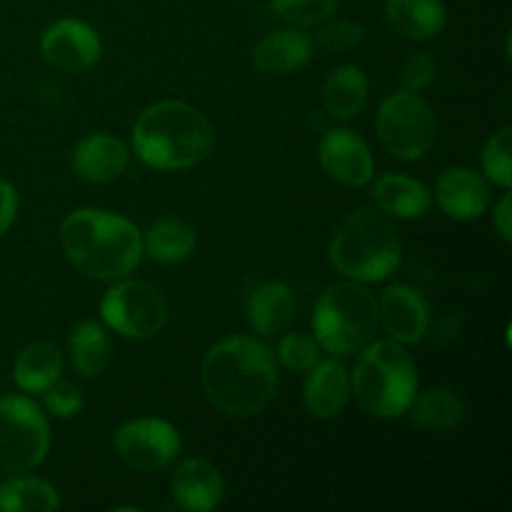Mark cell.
<instances>
[{
	"instance_id": "21",
	"label": "cell",
	"mask_w": 512,
	"mask_h": 512,
	"mask_svg": "<svg viewBox=\"0 0 512 512\" xmlns=\"http://www.w3.org/2000/svg\"><path fill=\"white\" fill-rule=\"evenodd\" d=\"M248 325L260 335H273L288 328L295 318L293 290L285 283H263L245 303Z\"/></svg>"
},
{
	"instance_id": "11",
	"label": "cell",
	"mask_w": 512,
	"mask_h": 512,
	"mask_svg": "<svg viewBox=\"0 0 512 512\" xmlns=\"http://www.w3.org/2000/svg\"><path fill=\"white\" fill-rule=\"evenodd\" d=\"M40 53L45 63L60 73H85L100 60L103 43L88 23L63 18L45 28L40 38Z\"/></svg>"
},
{
	"instance_id": "15",
	"label": "cell",
	"mask_w": 512,
	"mask_h": 512,
	"mask_svg": "<svg viewBox=\"0 0 512 512\" xmlns=\"http://www.w3.org/2000/svg\"><path fill=\"white\" fill-rule=\"evenodd\" d=\"M435 200L453 220H475L488 210L490 188L475 170L448 168L435 183Z\"/></svg>"
},
{
	"instance_id": "7",
	"label": "cell",
	"mask_w": 512,
	"mask_h": 512,
	"mask_svg": "<svg viewBox=\"0 0 512 512\" xmlns=\"http://www.w3.org/2000/svg\"><path fill=\"white\" fill-rule=\"evenodd\" d=\"M50 450V428L43 410L23 395L0 398V475L38 468Z\"/></svg>"
},
{
	"instance_id": "13",
	"label": "cell",
	"mask_w": 512,
	"mask_h": 512,
	"mask_svg": "<svg viewBox=\"0 0 512 512\" xmlns=\"http://www.w3.org/2000/svg\"><path fill=\"white\" fill-rule=\"evenodd\" d=\"M378 325L400 345L420 343L428 333L430 305L420 290L393 285L378 300Z\"/></svg>"
},
{
	"instance_id": "28",
	"label": "cell",
	"mask_w": 512,
	"mask_h": 512,
	"mask_svg": "<svg viewBox=\"0 0 512 512\" xmlns=\"http://www.w3.org/2000/svg\"><path fill=\"white\" fill-rule=\"evenodd\" d=\"M340 0H273V10L278 18L293 28H313L333 18Z\"/></svg>"
},
{
	"instance_id": "24",
	"label": "cell",
	"mask_w": 512,
	"mask_h": 512,
	"mask_svg": "<svg viewBox=\"0 0 512 512\" xmlns=\"http://www.w3.org/2000/svg\"><path fill=\"white\" fill-rule=\"evenodd\" d=\"M63 373V355L50 343H33L18 355L13 368L15 385L23 393H43L45 388L60 380Z\"/></svg>"
},
{
	"instance_id": "20",
	"label": "cell",
	"mask_w": 512,
	"mask_h": 512,
	"mask_svg": "<svg viewBox=\"0 0 512 512\" xmlns=\"http://www.w3.org/2000/svg\"><path fill=\"white\" fill-rule=\"evenodd\" d=\"M373 200L385 215H393L400 220H418L430 210V190L420 180L408 175L390 173L375 180Z\"/></svg>"
},
{
	"instance_id": "35",
	"label": "cell",
	"mask_w": 512,
	"mask_h": 512,
	"mask_svg": "<svg viewBox=\"0 0 512 512\" xmlns=\"http://www.w3.org/2000/svg\"><path fill=\"white\" fill-rule=\"evenodd\" d=\"M493 225L500 233V238H503L505 243H510L512 240V195L510 193H505L503 198H500L498 208H495L493 213Z\"/></svg>"
},
{
	"instance_id": "12",
	"label": "cell",
	"mask_w": 512,
	"mask_h": 512,
	"mask_svg": "<svg viewBox=\"0 0 512 512\" xmlns=\"http://www.w3.org/2000/svg\"><path fill=\"white\" fill-rule=\"evenodd\" d=\"M320 165L330 178L350 188H363L375 175V160L368 143L348 128H333L323 135Z\"/></svg>"
},
{
	"instance_id": "32",
	"label": "cell",
	"mask_w": 512,
	"mask_h": 512,
	"mask_svg": "<svg viewBox=\"0 0 512 512\" xmlns=\"http://www.w3.org/2000/svg\"><path fill=\"white\" fill-rule=\"evenodd\" d=\"M40 395H43V405L45 410H48V415L60 420L75 418L85 405L83 390L75 388L73 383H60V380H55V383L50 385V388H45Z\"/></svg>"
},
{
	"instance_id": "2",
	"label": "cell",
	"mask_w": 512,
	"mask_h": 512,
	"mask_svg": "<svg viewBox=\"0 0 512 512\" xmlns=\"http://www.w3.org/2000/svg\"><path fill=\"white\" fill-rule=\"evenodd\" d=\"M70 263L85 278L115 283L133 273L143 258V235L123 215L108 210H75L60 225Z\"/></svg>"
},
{
	"instance_id": "19",
	"label": "cell",
	"mask_w": 512,
	"mask_h": 512,
	"mask_svg": "<svg viewBox=\"0 0 512 512\" xmlns=\"http://www.w3.org/2000/svg\"><path fill=\"white\" fill-rule=\"evenodd\" d=\"M385 18L398 35L408 40H433L448 23L443 0H388Z\"/></svg>"
},
{
	"instance_id": "29",
	"label": "cell",
	"mask_w": 512,
	"mask_h": 512,
	"mask_svg": "<svg viewBox=\"0 0 512 512\" xmlns=\"http://www.w3.org/2000/svg\"><path fill=\"white\" fill-rule=\"evenodd\" d=\"M512 130L503 128L485 143L483 148V170L488 180L500 188L512 185Z\"/></svg>"
},
{
	"instance_id": "9",
	"label": "cell",
	"mask_w": 512,
	"mask_h": 512,
	"mask_svg": "<svg viewBox=\"0 0 512 512\" xmlns=\"http://www.w3.org/2000/svg\"><path fill=\"white\" fill-rule=\"evenodd\" d=\"M100 318L113 333L128 340L155 338L168 323L163 293L143 280H115L100 300Z\"/></svg>"
},
{
	"instance_id": "30",
	"label": "cell",
	"mask_w": 512,
	"mask_h": 512,
	"mask_svg": "<svg viewBox=\"0 0 512 512\" xmlns=\"http://www.w3.org/2000/svg\"><path fill=\"white\" fill-rule=\"evenodd\" d=\"M278 358L293 373H308L320 360V345L313 335L288 333L278 345Z\"/></svg>"
},
{
	"instance_id": "1",
	"label": "cell",
	"mask_w": 512,
	"mask_h": 512,
	"mask_svg": "<svg viewBox=\"0 0 512 512\" xmlns=\"http://www.w3.org/2000/svg\"><path fill=\"white\" fill-rule=\"evenodd\" d=\"M205 398L230 418L263 413L278 390V363L265 343L230 335L208 350L200 368Z\"/></svg>"
},
{
	"instance_id": "8",
	"label": "cell",
	"mask_w": 512,
	"mask_h": 512,
	"mask_svg": "<svg viewBox=\"0 0 512 512\" xmlns=\"http://www.w3.org/2000/svg\"><path fill=\"white\" fill-rule=\"evenodd\" d=\"M375 128L383 148L398 160H420L435 143L433 108L413 90H398L380 103Z\"/></svg>"
},
{
	"instance_id": "23",
	"label": "cell",
	"mask_w": 512,
	"mask_h": 512,
	"mask_svg": "<svg viewBox=\"0 0 512 512\" xmlns=\"http://www.w3.org/2000/svg\"><path fill=\"white\" fill-rule=\"evenodd\" d=\"M323 100L335 120H353L368 100V78L358 65H340L325 78Z\"/></svg>"
},
{
	"instance_id": "16",
	"label": "cell",
	"mask_w": 512,
	"mask_h": 512,
	"mask_svg": "<svg viewBox=\"0 0 512 512\" xmlns=\"http://www.w3.org/2000/svg\"><path fill=\"white\" fill-rule=\"evenodd\" d=\"M313 373L305 380L303 400L305 408L313 418L333 420L345 410L350 400V375L343 363L338 360H325L315 363Z\"/></svg>"
},
{
	"instance_id": "6",
	"label": "cell",
	"mask_w": 512,
	"mask_h": 512,
	"mask_svg": "<svg viewBox=\"0 0 512 512\" xmlns=\"http://www.w3.org/2000/svg\"><path fill=\"white\" fill-rule=\"evenodd\" d=\"M378 330V298L358 280L335 283L315 303L313 333L330 355L360 353Z\"/></svg>"
},
{
	"instance_id": "5",
	"label": "cell",
	"mask_w": 512,
	"mask_h": 512,
	"mask_svg": "<svg viewBox=\"0 0 512 512\" xmlns=\"http://www.w3.org/2000/svg\"><path fill=\"white\" fill-rule=\"evenodd\" d=\"M330 263L345 278L358 283H380L400 265L398 230L375 210H355L330 238Z\"/></svg>"
},
{
	"instance_id": "10",
	"label": "cell",
	"mask_w": 512,
	"mask_h": 512,
	"mask_svg": "<svg viewBox=\"0 0 512 512\" xmlns=\"http://www.w3.org/2000/svg\"><path fill=\"white\" fill-rule=\"evenodd\" d=\"M115 453L138 473H158L180 453V435L168 420L140 418L120 425L113 438Z\"/></svg>"
},
{
	"instance_id": "3",
	"label": "cell",
	"mask_w": 512,
	"mask_h": 512,
	"mask_svg": "<svg viewBox=\"0 0 512 512\" xmlns=\"http://www.w3.org/2000/svg\"><path fill=\"white\" fill-rule=\"evenodd\" d=\"M215 145L213 125L198 108L180 100L148 105L135 120L133 150L155 170H185L203 163Z\"/></svg>"
},
{
	"instance_id": "22",
	"label": "cell",
	"mask_w": 512,
	"mask_h": 512,
	"mask_svg": "<svg viewBox=\"0 0 512 512\" xmlns=\"http://www.w3.org/2000/svg\"><path fill=\"white\" fill-rule=\"evenodd\" d=\"M410 420L423 433H448L465 418L463 398L453 388H430L410 403Z\"/></svg>"
},
{
	"instance_id": "25",
	"label": "cell",
	"mask_w": 512,
	"mask_h": 512,
	"mask_svg": "<svg viewBox=\"0 0 512 512\" xmlns=\"http://www.w3.org/2000/svg\"><path fill=\"white\" fill-rule=\"evenodd\" d=\"M68 348L70 360L83 378H98L108 368L110 355H113L108 330L95 320H85L70 333Z\"/></svg>"
},
{
	"instance_id": "18",
	"label": "cell",
	"mask_w": 512,
	"mask_h": 512,
	"mask_svg": "<svg viewBox=\"0 0 512 512\" xmlns=\"http://www.w3.org/2000/svg\"><path fill=\"white\" fill-rule=\"evenodd\" d=\"M313 40L295 28H283L270 33L258 43L253 63L265 75H288L308 65L313 58Z\"/></svg>"
},
{
	"instance_id": "31",
	"label": "cell",
	"mask_w": 512,
	"mask_h": 512,
	"mask_svg": "<svg viewBox=\"0 0 512 512\" xmlns=\"http://www.w3.org/2000/svg\"><path fill=\"white\" fill-rule=\"evenodd\" d=\"M363 40V28L353 20H330L325 25H320V30L315 33L313 45L328 50V53H345V50L355 48V45Z\"/></svg>"
},
{
	"instance_id": "4",
	"label": "cell",
	"mask_w": 512,
	"mask_h": 512,
	"mask_svg": "<svg viewBox=\"0 0 512 512\" xmlns=\"http://www.w3.org/2000/svg\"><path fill=\"white\" fill-rule=\"evenodd\" d=\"M353 393L373 418H400L418 395V368L395 340H370L353 370Z\"/></svg>"
},
{
	"instance_id": "27",
	"label": "cell",
	"mask_w": 512,
	"mask_h": 512,
	"mask_svg": "<svg viewBox=\"0 0 512 512\" xmlns=\"http://www.w3.org/2000/svg\"><path fill=\"white\" fill-rule=\"evenodd\" d=\"M58 490L40 478L28 475H8L0 483V510L3 512H50L58 510Z\"/></svg>"
},
{
	"instance_id": "34",
	"label": "cell",
	"mask_w": 512,
	"mask_h": 512,
	"mask_svg": "<svg viewBox=\"0 0 512 512\" xmlns=\"http://www.w3.org/2000/svg\"><path fill=\"white\" fill-rule=\"evenodd\" d=\"M18 215V193L8 180H0V235L8 233Z\"/></svg>"
},
{
	"instance_id": "17",
	"label": "cell",
	"mask_w": 512,
	"mask_h": 512,
	"mask_svg": "<svg viewBox=\"0 0 512 512\" xmlns=\"http://www.w3.org/2000/svg\"><path fill=\"white\" fill-rule=\"evenodd\" d=\"M128 160V145L105 133L88 135L73 150L75 173L88 183H110L128 168Z\"/></svg>"
},
{
	"instance_id": "14",
	"label": "cell",
	"mask_w": 512,
	"mask_h": 512,
	"mask_svg": "<svg viewBox=\"0 0 512 512\" xmlns=\"http://www.w3.org/2000/svg\"><path fill=\"white\" fill-rule=\"evenodd\" d=\"M170 490H173V500L178 508L208 512L223 503L225 483L213 463L203 458H190L178 465Z\"/></svg>"
},
{
	"instance_id": "26",
	"label": "cell",
	"mask_w": 512,
	"mask_h": 512,
	"mask_svg": "<svg viewBox=\"0 0 512 512\" xmlns=\"http://www.w3.org/2000/svg\"><path fill=\"white\" fill-rule=\"evenodd\" d=\"M198 235L183 220H158L148 228L143 238V253H148L155 263L173 265L183 263L195 250Z\"/></svg>"
},
{
	"instance_id": "33",
	"label": "cell",
	"mask_w": 512,
	"mask_h": 512,
	"mask_svg": "<svg viewBox=\"0 0 512 512\" xmlns=\"http://www.w3.org/2000/svg\"><path fill=\"white\" fill-rule=\"evenodd\" d=\"M435 80V60L428 53H413L408 55V60L400 68V83L405 90H413L420 93L428 85H433Z\"/></svg>"
}]
</instances>
